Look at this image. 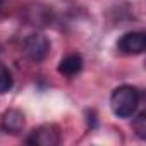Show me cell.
Listing matches in <instances>:
<instances>
[{"label":"cell","instance_id":"cell-1","mask_svg":"<svg viewBox=\"0 0 146 146\" xmlns=\"http://www.w3.org/2000/svg\"><path fill=\"white\" fill-rule=\"evenodd\" d=\"M139 100H141L139 91L134 86L124 84V86H119V88H115L112 91L110 108H112L115 117L129 119V117H132L136 113V110L139 107Z\"/></svg>","mask_w":146,"mask_h":146},{"label":"cell","instance_id":"cell-2","mask_svg":"<svg viewBox=\"0 0 146 146\" xmlns=\"http://www.w3.org/2000/svg\"><path fill=\"white\" fill-rule=\"evenodd\" d=\"M23 17L28 24L31 26H36V28H46L53 23V11L52 7L41 4V2H36V4H29L24 12H23Z\"/></svg>","mask_w":146,"mask_h":146},{"label":"cell","instance_id":"cell-3","mask_svg":"<svg viewBox=\"0 0 146 146\" xmlns=\"http://www.w3.org/2000/svg\"><path fill=\"white\" fill-rule=\"evenodd\" d=\"M23 50L26 53V57L33 62H41L50 50V41L43 33H31L23 45Z\"/></svg>","mask_w":146,"mask_h":146},{"label":"cell","instance_id":"cell-4","mask_svg":"<svg viewBox=\"0 0 146 146\" xmlns=\"http://www.w3.org/2000/svg\"><path fill=\"white\" fill-rule=\"evenodd\" d=\"M117 50L124 55H141L146 50V35L143 31H129L117 41Z\"/></svg>","mask_w":146,"mask_h":146},{"label":"cell","instance_id":"cell-5","mask_svg":"<svg viewBox=\"0 0 146 146\" xmlns=\"http://www.w3.org/2000/svg\"><path fill=\"white\" fill-rule=\"evenodd\" d=\"M26 143L33 144V146H57L60 143V132L55 125L45 124V125H40L38 129L31 131Z\"/></svg>","mask_w":146,"mask_h":146},{"label":"cell","instance_id":"cell-6","mask_svg":"<svg viewBox=\"0 0 146 146\" xmlns=\"http://www.w3.org/2000/svg\"><path fill=\"white\" fill-rule=\"evenodd\" d=\"M26 125V117L21 110L17 108H9L2 115V129L7 134H21Z\"/></svg>","mask_w":146,"mask_h":146},{"label":"cell","instance_id":"cell-7","mask_svg":"<svg viewBox=\"0 0 146 146\" xmlns=\"http://www.w3.org/2000/svg\"><path fill=\"white\" fill-rule=\"evenodd\" d=\"M81 70H83V57L79 53H69L58 64V72L62 76H67V78L79 74Z\"/></svg>","mask_w":146,"mask_h":146},{"label":"cell","instance_id":"cell-8","mask_svg":"<svg viewBox=\"0 0 146 146\" xmlns=\"http://www.w3.org/2000/svg\"><path fill=\"white\" fill-rule=\"evenodd\" d=\"M12 84H14V79H12L11 70L5 67V64L0 62V95L11 91Z\"/></svg>","mask_w":146,"mask_h":146},{"label":"cell","instance_id":"cell-9","mask_svg":"<svg viewBox=\"0 0 146 146\" xmlns=\"http://www.w3.org/2000/svg\"><path fill=\"white\" fill-rule=\"evenodd\" d=\"M132 129L139 139H146V112H139V115L132 122Z\"/></svg>","mask_w":146,"mask_h":146},{"label":"cell","instance_id":"cell-10","mask_svg":"<svg viewBox=\"0 0 146 146\" xmlns=\"http://www.w3.org/2000/svg\"><path fill=\"white\" fill-rule=\"evenodd\" d=\"M4 4H5V0H0V11L4 9Z\"/></svg>","mask_w":146,"mask_h":146},{"label":"cell","instance_id":"cell-11","mask_svg":"<svg viewBox=\"0 0 146 146\" xmlns=\"http://www.w3.org/2000/svg\"><path fill=\"white\" fill-rule=\"evenodd\" d=\"M0 52H2V50H0Z\"/></svg>","mask_w":146,"mask_h":146}]
</instances>
